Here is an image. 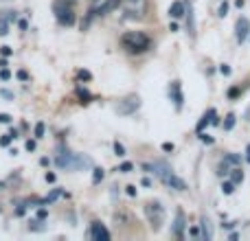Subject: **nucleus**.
Returning a JSON list of instances; mask_svg holds the SVG:
<instances>
[{
    "mask_svg": "<svg viewBox=\"0 0 250 241\" xmlns=\"http://www.w3.org/2000/svg\"><path fill=\"white\" fill-rule=\"evenodd\" d=\"M143 169H145L147 173H154V176L158 178V180L163 182L165 186H169V189H173V191H187V182L182 180V178H178L176 173H173V169L169 167L165 160L145 162V164H143Z\"/></svg>",
    "mask_w": 250,
    "mask_h": 241,
    "instance_id": "obj_1",
    "label": "nucleus"
},
{
    "mask_svg": "<svg viewBox=\"0 0 250 241\" xmlns=\"http://www.w3.org/2000/svg\"><path fill=\"white\" fill-rule=\"evenodd\" d=\"M121 46L127 53L141 55V53H147L151 48V38L143 31H127V33L121 35Z\"/></svg>",
    "mask_w": 250,
    "mask_h": 241,
    "instance_id": "obj_2",
    "label": "nucleus"
},
{
    "mask_svg": "<svg viewBox=\"0 0 250 241\" xmlns=\"http://www.w3.org/2000/svg\"><path fill=\"white\" fill-rule=\"evenodd\" d=\"M145 217L149 221V228L154 233H158L165 224V206L158 202V200H151V202L145 204Z\"/></svg>",
    "mask_w": 250,
    "mask_h": 241,
    "instance_id": "obj_3",
    "label": "nucleus"
},
{
    "mask_svg": "<svg viewBox=\"0 0 250 241\" xmlns=\"http://www.w3.org/2000/svg\"><path fill=\"white\" fill-rule=\"evenodd\" d=\"M123 16L125 20H143L147 16L149 2L147 0H123Z\"/></svg>",
    "mask_w": 250,
    "mask_h": 241,
    "instance_id": "obj_4",
    "label": "nucleus"
},
{
    "mask_svg": "<svg viewBox=\"0 0 250 241\" xmlns=\"http://www.w3.org/2000/svg\"><path fill=\"white\" fill-rule=\"evenodd\" d=\"M53 13H55V20L60 22L62 26H73L75 20H77L73 7H70L66 0H55V2H53Z\"/></svg>",
    "mask_w": 250,
    "mask_h": 241,
    "instance_id": "obj_5",
    "label": "nucleus"
},
{
    "mask_svg": "<svg viewBox=\"0 0 250 241\" xmlns=\"http://www.w3.org/2000/svg\"><path fill=\"white\" fill-rule=\"evenodd\" d=\"M138 108H141V97H138V95H129V97H125V99L119 101L117 112L121 114V117H129V114H134Z\"/></svg>",
    "mask_w": 250,
    "mask_h": 241,
    "instance_id": "obj_6",
    "label": "nucleus"
},
{
    "mask_svg": "<svg viewBox=\"0 0 250 241\" xmlns=\"http://www.w3.org/2000/svg\"><path fill=\"white\" fill-rule=\"evenodd\" d=\"M55 164L60 169H77V154H73L68 149H62L55 158Z\"/></svg>",
    "mask_w": 250,
    "mask_h": 241,
    "instance_id": "obj_7",
    "label": "nucleus"
},
{
    "mask_svg": "<svg viewBox=\"0 0 250 241\" xmlns=\"http://www.w3.org/2000/svg\"><path fill=\"white\" fill-rule=\"evenodd\" d=\"M248 38H250V20L246 16H242L235 22V40H237L239 44H244Z\"/></svg>",
    "mask_w": 250,
    "mask_h": 241,
    "instance_id": "obj_8",
    "label": "nucleus"
},
{
    "mask_svg": "<svg viewBox=\"0 0 250 241\" xmlns=\"http://www.w3.org/2000/svg\"><path fill=\"white\" fill-rule=\"evenodd\" d=\"M169 97H171L176 110H182V105H185V95H182V83L178 81V79L171 81V86H169Z\"/></svg>",
    "mask_w": 250,
    "mask_h": 241,
    "instance_id": "obj_9",
    "label": "nucleus"
},
{
    "mask_svg": "<svg viewBox=\"0 0 250 241\" xmlns=\"http://www.w3.org/2000/svg\"><path fill=\"white\" fill-rule=\"evenodd\" d=\"M185 228H187L185 211H182V208H178V211H176V221H173V228H171L173 237H176V239H182V237H185Z\"/></svg>",
    "mask_w": 250,
    "mask_h": 241,
    "instance_id": "obj_10",
    "label": "nucleus"
},
{
    "mask_svg": "<svg viewBox=\"0 0 250 241\" xmlns=\"http://www.w3.org/2000/svg\"><path fill=\"white\" fill-rule=\"evenodd\" d=\"M88 237L90 239H110V230L105 228L101 221H92L88 228Z\"/></svg>",
    "mask_w": 250,
    "mask_h": 241,
    "instance_id": "obj_11",
    "label": "nucleus"
},
{
    "mask_svg": "<svg viewBox=\"0 0 250 241\" xmlns=\"http://www.w3.org/2000/svg\"><path fill=\"white\" fill-rule=\"evenodd\" d=\"M123 4V0H105L104 4H101L99 9L95 11V16H108L110 11H114V9H119Z\"/></svg>",
    "mask_w": 250,
    "mask_h": 241,
    "instance_id": "obj_12",
    "label": "nucleus"
},
{
    "mask_svg": "<svg viewBox=\"0 0 250 241\" xmlns=\"http://www.w3.org/2000/svg\"><path fill=\"white\" fill-rule=\"evenodd\" d=\"M185 13H187V4H185V2H180V0L171 2V7H169V18L178 20V18H182Z\"/></svg>",
    "mask_w": 250,
    "mask_h": 241,
    "instance_id": "obj_13",
    "label": "nucleus"
},
{
    "mask_svg": "<svg viewBox=\"0 0 250 241\" xmlns=\"http://www.w3.org/2000/svg\"><path fill=\"white\" fill-rule=\"evenodd\" d=\"M60 198H68V193H66L64 189H53L51 193H48L46 198L42 200V204H44V206H46V204H53V202H55V200H60Z\"/></svg>",
    "mask_w": 250,
    "mask_h": 241,
    "instance_id": "obj_14",
    "label": "nucleus"
},
{
    "mask_svg": "<svg viewBox=\"0 0 250 241\" xmlns=\"http://www.w3.org/2000/svg\"><path fill=\"white\" fill-rule=\"evenodd\" d=\"M200 230H202V239H213V228H211L208 217H202V220H200Z\"/></svg>",
    "mask_w": 250,
    "mask_h": 241,
    "instance_id": "obj_15",
    "label": "nucleus"
},
{
    "mask_svg": "<svg viewBox=\"0 0 250 241\" xmlns=\"http://www.w3.org/2000/svg\"><path fill=\"white\" fill-rule=\"evenodd\" d=\"M230 169H233V164H230L226 158H222V162L217 164V171H215V173H217L220 178H226V176H230Z\"/></svg>",
    "mask_w": 250,
    "mask_h": 241,
    "instance_id": "obj_16",
    "label": "nucleus"
},
{
    "mask_svg": "<svg viewBox=\"0 0 250 241\" xmlns=\"http://www.w3.org/2000/svg\"><path fill=\"white\" fill-rule=\"evenodd\" d=\"M187 31L191 35H195V20H193V9H191V2L187 7Z\"/></svg>",
    "mask_w": 250,
    "mask_h": 241,
    "instance_id": "obj_17",
    "label": "nucleus"
},
{
    "mask_svg": "<svg viewBox=\"0 0 250 241\" xmlns=\"http://www.w3.org/2000/svg\"><path fill=\"white\" fill-rule=\"evenodd\" d=\"M29 230H33V233H42V230H46V226H44V220H29Z\"/></svg>",
    "mask_w": 250,
    "mask_h": 241,
    "instance_id": "obj_18",
    "label": "nucleus"
},
{
    "mask_svg": "<svg viewBox=\"0 0 250 241\" xmlns=\"http://www.w3.org/2000/svg\"><path fill=\"white\" fill-rule=\"evenodd\" d=\"M230 180H233L235 184H242V182H244V171H242V169H239V167L230 169Z\"/></svg>",
    "mask_w": 250,
    "mask_h": 241,
    "instance_id": "obj_19",
    "label": "nucleus"
},
{
    "mask_svg": "<svg viewBox=\"0 0 250 241\" xmlns=\"http://www.w3.org/2000/svg\"><path fill=\"white\" fill-rule=\"evenodd\" d=\"M104 178H105L104 169H101V167H92V184H99Z\"/></svg>",
    "mask_w": 250,
    "mask_h": 241,
    "instance_id": "obj_20",
    "label": "nucleus"
},
{
    "mask_svg": "<svg viewBox=\"0 0 250 241\" xmlns=\"http://www.w3.org/2000/svg\"><path fill=\"white\" fill-rule=\"evenodd\" d=\"M235 123H237V117H235V114H229V117H226V120L222 123V127H224L226 132H230V129L235 127Z\"/></svg>",
    "mask_w": 250,
    "mask_h": 241,
    "instance_id": "obj_21",
    "label": "nucleus"
},
{
    "mask_svg": "<svg viewBox=\"0 0 250 241\" xmlns=\"http://www.w3.org/2000/svg\"><path fill=\"white\" fill-rule=\"evenodd\" d=\"M77 97H79V103H90V92L83 90V88H77Z\"/></svg>",
    "mask_w": 250,
    "mask_h": 241,
    "instance_id": "obj_22",
    "label": "nucleus"
},
{
    "mask_svg": "<svg viewBox=\"0 0 250 241\" xmlns=\"http://www.w3.org/2000/svg\"><path fill=\"white\" fill-rule=\"evenodd\" d=\"M235 186H237V184H235L233 180L224 182V184H222V193H224V195H233L235 193Z\"/></svg>",
    "mask_w": 250,
    "mask_h": 241,
    "instance_id": "obj_23",
    "label": "nucleus"
},
{
    "mask_svg": "<svg viewBox=\"0 0 250 241\" xmlns=\"http://www.w3.org/2000/svg\"><path fill=\"white\" fill-rule=\"evenodd\" d=\"M224 158H226V160H229V162H230V164H233V167H239V162H242V158H239V156H237V154H226V156H224Z\"/></svg>",
    "mask_w": 250,
    "mask_h": 241,
    "instance_id": "obj_24",
    "label": "nucleus"
},
{
    "mask_svg": "<svg viewBox=\"0 0 250 241\" xmlns=\"http://www.w3.org/2000/svg\"><path fill=\"white\" fill-rule=\"evenodd\" d=\"M9 24H11V22H9L4 16L0 18V35H7V33H9V31H7V29H9Z\"/></svg>",
    "mask_w": 250,
    "mask_h": 241,
    "instance_id": "obj_25",
    "label": "nucleus"
},
{
    "mask_svg": "<svg viewBox=\"0 0 250 241\" xmlns=\"http://www.w3.org/2000/svg\"><path fill=\"white\" fill-rule=\"evenodd\" d=\"M226 13H229V2L224 0V2L220 4V9H217V16H220V18H226Z\"/></svg>",
    "mask_w": 250,
    "mask_h": 241,
    "instance_id": "obj_26",
    "label": "nucleus"
},
{
    "mask_svg": "<svg viewBox=\"0 0 250 241\" xmlns=\"http://www.w3.org/2000/svg\"><path fill=\"white\" fill-rule=\"evenodd\" d=\"M198 134H200V141L207 142V145H213V142H215V138L208 136V134H204V132H198Z\"/></svg>",
    "mask_w": 250,
    "mask_h": 241,
    "instance_id": "obj_27",
    "label": "nucleus"
},
{
    "mask_svg": "<svg viewBox=\"0 0 250 241\" xmlns=\"http://www.w3.org/2000/svg\"><path fill=\"white\" fill-rule=\"evenodd\" d=\"M132 169H134V164H132V162H123V164H119L117 171H121V173H129Z\"/></svg>",
    "mask_w": 250,
    "mask_h": 241,
    "instance_id": "obj_28",
    "label": "nucleus"
},
{
    "mask_svg": "<svg viewBox=\"0 0 250 241\" xmlns=\"http://www.w3.org/2000/svg\"><path fill=\"white\" fill-rule=\"evenodd\" d=\"M239 95H242V88H239V86H235V88H230V90H229V99H237Z\"/></svg>",
    "mask_w": 250,
    "mask_h": 241,
    "instance_id": "obj_29",
    "label": "nucleus"
},
{
    "mask_svg": "<svg viewBox=\"0 0 250 241\" xmlns=\"http://www.w3.org/2000/svg\"><path fill=\"white\" fill-rule=\"evenodd\" d=\"M114 154H117L119 158H123L125 156V147L121 145V142H114Z\"/></svg>",
    "mask_w": 250,
    "mask_h": 241,
    "instance_id": "obj_30",
    "label": "nucleus"
},
{
    "mask_svg": "<svg viewBox=\"0 0 250 241\" xmlns=\"http://www.w3.org/2000/svg\"><path fill=\"white\" fill-rule=\"evenodd\" d=\"M44 136V123L40 120L38 125H35V138H42Z\"/></svg>",
    "mask_w": 250,
    "mask_h": 241,
    "instance_id": "obj_31",
    "label": "nucleus"
},
{
    "mask_svg": "<svg viewBox=\"0 0 250 241\" xmlns=\"http://www.w3.org/2000/svg\"><path fill=\"white\" fill-rule=\"evenodd\" d=\"M4 13H7L4 18H7L9 22H18V11H4Z\"/></svg>",
    "mask_w": 250,
    "mask_h": 241,
    "instance_id": "obj_32",
    "label": "nucleus"
},
{
    "mask_svg": "<svg viewBox=\"0 0 250 241\" xmlns=\"http://www.w3.org/2000/svg\"><path fill=\"white\" fill-rule=\"evenodd\" d=\"M125 193H127V195H129V198H136V186H134V184L125 186Z\"/></svg>",
    "mask_w": 250,
    "mask_h": 241,
    "instance_id": "obj_33",
    "label": "nucleus"
},
{
    "mask_svg": "<svg viewBox=\"0 0 250 241\" xmlns=\"http://www.w3.org/2000/svg\"><path fill=\"white\" fill-rule=\"evenodd\" d=\"M220 73L224 75V77H229V75H230V66H229V64H222V66H220Z\"/></svg>",
    "mask_w": 250,
    "mask_h": 241,
    "instance_id": "obj_34",
    "label": "nucleus"
},
{
    "mask_svg": "<svg viewBox=\"0 0 250 241\" xmlns=\"http://www.w3.org/2000/svg\"><path fill=\"white\" fill-rule=\"evenodd\" d=\"M189 235H191V237H202V230H200L198 226H193V228L189 230Z\"/></svg>",
    "mask_w": 250,
    "mask_h": 241,
    "instance_id": "obj_35",
    "label": "nucleus"
},
{
    "mask_svg": "<svg viewBox=\"0 0 250 241\" xmlns=\"http://www.w3.org/2000/svg\"><path fill=\"white\" fill-rule=\"evenodd\" d=\"M26 151H35V147H38V142H35V141H26Z\"/></svg>",
    "mask_w": 250,
    "mask_h": 241,
    "instance_id": "obj_36",
    "label": "nucleus"
},
{
    "mask_svg": "<svg viewBox=\"0 0 250 241\" xmlns=\"http://www.w3.org/2000/svg\"><path fill=\"white\" fill-rule=\"evenodd\" d=\"M79 79H92V75L90 73H88V70H79Z\"/></svg>",
    "mask_w": 250,
    "mask_h": 241,
    "instance_id": "obj_37",
    "label": "nucleus"
},
{
    "mask_svg": "<svg viewBox=\"0 0 250 241\" xmlns=\"http://www.w3.org/2000/svg\"><path fill=\"white\" fill-rule=\"evenodd\" d=\"M24 213H26V204H22V206H18V208H16V215H18V217H22Z\"/></svg>",
    "mask_w": 250,
    "mask_h": 241,
    "instance_id": "obj_38",
    "label": "nucleus"
},
{
    "mask_svg": "<svg viewBox=\"0 0 250 241\" xmlns=\"http://www.w3.org/2000/svg\"><path fill=\"white\" fill-rule=\"evenodd\" d=\"M18 79H20V81H26V79H29V73H26V70H20V73H18Z\"/></svg>",
    "mask_w": 250,
    "mask_h": 241,
    "instance_id": "obj_39",
    "label": "nucleus"
},
{
    "mask_svg": "<svg viewBox=\"0 0 250 241\" xmlns=\"http://www.w3.org/2000/svg\"><path fill=\"white\" fill-rule=\"evenodd\" d=\"M38 217H40V220H46V217H48V211H46V208H40V211H38Z\"/></svg>",
    "mask_w": 250,
    "mask_h": 241,
    "instance_id": "obj_40",
    "label": "nucleus"
},
{
    "mask_svg": "<svg viewBox=\"0 0 250 241\" xmlns=\"http://www.w3.org/2000/svg\"><path fill=\"white\" fill-rule=\"evenodd\" d=\"M0 79H4V81H7V79H11V73H9V70L4 68L2 73H0Z\"/></svg>",
    "mask_w": 250,
    "mask_h": 241,
    "instance_id": "obj_41",
    "label": "nucleus"
},
{
    "mask_svg": "<svg viewBox=\"0 0 250 241\" xmlns=\"http://www.w3.org/2000/svg\"><path fill=\"white\" fill-rule=\"evenodd\" d=\"M18 26H20L22 31H26V29H29V22H26V20H18Z\"/></svg>",
    "mask_w": 250,
    "mask_h": 241,
    "instance_id": "obj_42",
    "label": "nucleus"
},
{
    "mask_svg": "<svg viewBox=\"0 0 250 241\" xmlns=\"http://www.w3.org/2000/svg\"><path fill=\"white\" fill-rule=\"evenodd\" d=\"M0 53H2L4 57H9V55H11L13 51H11V48H9V46H2V48H0Z\"/></svg>",
    "mask_w": 250,
    "mask_h": 241,
    "instance_id": "obj_43",
    "label": "nucleus"
},
{
    "mask_svg": "<svg viewBox=\"0 0 250 241\" xmlns=\"http://www.w3.org/2000/svg\"><path fill=\"white\" fill-rule=\"evenodd\" d=\"M163 151H173V142H163Z\"/></svg>",
    "mask_w": 250,
    "mask_h": 241,
    "instance_id": "obj_44",
    "label": "nucleus"
},
{
    "mask_svg": "<svg viewBox=\"0 0 250 241\" xmlns=\"http://www.w3.org/2000/svg\"><path fill=\"white\" fill-rule=\"evenodd\" d=\"M44 178H46V182H48V184H53V182H55V173H46V176H44Z\"/></svg>",
    "mask_w": 250,
    "mask_h": 241,
    "instance_id": "obj_45",
    "label": "nucleus"
},
{
    "mask_svg": "<svg viewBox=\"0 0 250 241\" xmlns=\"http://www.w3.org/2000/svg\"><path fill=\"white\" fill-rule=\"evenodd\" d=\"M0 123H11V117L9 114H0Z\"/></svg>",
    "mask_w": 250,
    "mask_h": 241,
    "instance_id": "obj_46",
    "label": "nucleus"
},
{
    "mask_svg": "<svg viewBox=\"0 0 250 241\" xmlns=\"http://www.w3.org/2000/svg\"><path fill=\"white\" fill-rule=\"evenodd\" d=\"M222 226H224L226 230H230V228H235V221H226V224H222Z\"/></svg>",
    "mask_w": 250,
    "mask_h": 241,
    "instance_id": "obj_47",
    "label": "nucleus"
},
{
    "mask_svg": "<svg viewBox=\"0 0 250 241\" xmlns=\"http://www.w3.org/2000/svg\"><path fill=\"white\" fill-rule=\"evenodd\" d=\"M141 184H143V186H151V180H149V178H143Z\"/></svg>",
    "mask_w": 250,
    "mask_h": 241,
    "instance_id": "obj_48",
    "label": "nucleus"
},
{
    "mask_svg": "<svg viewBox=\"0 0 250 241\" xmlns=\"http://www.w3.org/2000/svg\"><path fill=\"white\" fill-rule=\"evenodd\" d=\"M2 97H4V99H13V95L9 90H2Z\"/></svg>",
    "mask_w": 250,
    "mask_h": 241,
    "instance_id": "obj_49",
    "label": "nucleus"
},
{
    "mask_svg": "<svg viewBox=\"0 0 250 241\" xmlns=\"http://www.w3.org/2000/svg\"><path fill=\"white\" fill-rule=\"evenodd\" d=\"M169 31H173V33L178 31V24H176V22H171V24H169Z\"/></svg>",
    "mask_w": 250,
    "mask_h": 241,
    "instance_id": "obj_50",
    "label": "nucleus"
},
{
    "mask_svg": "<svg viewBox=\"0 0 250 241\" xmlns=\"http://www.w3.org/2000/svg\"><path fill=\"white\" fill-rule=\"evenodd\" d=\"M48 162H51L48 158H42V160H40V164H42V167H48Z\"/></svg>",
    "mask_w": 250,
    "mask_h": 241,
    "instance_id": "obj_51",
    "label": "nucleus"
},
{
    "mask_svg": "<svg viewBox=\"0 0 250 241\" xmlns=\"http://www.w3.org/2000/svg\"><path fill=\"white\" fill-rule=\"evenodd\" d=\"M229 239H230V241H235V239H239V235H237V233H230V235H229Z\"/></svg>",
    "mask_w": 250,
    "mask_h": 241,
    "instance_id": "obj_52",
    "label": "nucleus"
},
{
    "mask_svg": "<svg viewBox=\"0 0 250 241\" xmlns=\"http://www.w3.org/2000/svg\"><path fill=\"white\" fill-rule=\"evenodd\" d=\"M246 162H250V145H246Z\"/></svg>",
    "mask_w": 250,
    "mask_h": 241,
    "instance_id": "obj_53",
    "label": "nucleus"
}]
</instances>
